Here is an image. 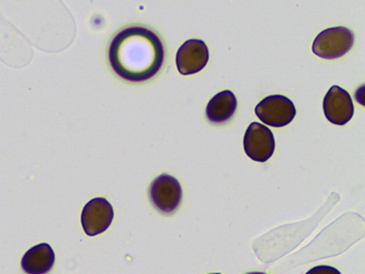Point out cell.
<instances>
[{
  "instance_id": "obj_1",
  "label": "cell",
  "mask_w": 365,
  "mask_h": 274,
  "mask_svg": "<svg viewBox=\"0 0 365 274\" xmlns=\"http://www.w3.org/2000/svg\"><path fill=\"white\" fill-rule=\"evenodd\" d=\"M165 61L163 41L150 29L130 26L114 36L109 62L116 75L130 83L150 81Z\"/></svg>"
},
{
  "instance_id": "obj_2",
  "label": "cell",
  "mask_w": 365,
  "mask_h": 274,
  "mask_svg": "<svg viewBox=\"0 0 365 274\" xmlns=\"http://www.w3.org/2000/svg\"><path fill=\"white\" fill-rule=\"evenodd\" d=\"M354 34L344 26H336L324 30L313 43V52L325 59H340L351 50Z\"/></svg>"
},
{
  "instance_id": "obj_3",
  "label": "cell",
  "mask_w": 365,
  "mask_h": 274,
  "mask_svg": "<svg viewBox=\"0 0 365 274\" xmlns=\"http://www.w3.org/2000/svg\"><path fill=\"white\" fill-rule=\"evenodd\" d=\"M255 112L261 122L272 128L289 126L297 116L294 103L282 95L264 98L259 102Z\"/></svg>"
},
{
  "instance_id": "obj_4",
  "label": "cell",
  "mask_w": 365,
  "mask_h": 274,
  "mask_svg": "<svg viewBox=\"0 0 365 274\" xmlns=\"http://www.w3.org/2000/svg\"><path fill=\"white\" fill-rule=\"evenodd\" d=\"M150 200L154 208L163 214H173L180 206L182 188L173 176L160 175L150 187Z\"/></svg>"
},
{
  "instance_id": "obj_5",
  "label": "cell",
  "mask_w": 365,
  "mask_h": 274,
  "mask_svg": "<svg viewBox=\"0 0 365 274\" xmlns=\"http://www.w3.org/2000/svg\"><path fill=\"white\" fill-rule=\"evenodd\" d=\"M244 148L247 156L258 163H266L272 157L275 141L270 128L264 124H250L245 133Z\"/></svg>"
},
{
  "instance_id": "obj_6",
  "label": "cell",
  "mask_w": 365,
  "mask_h": 274,
  "mask_svg": "<svg viewBox=\"0 0 365 274\" xmlns=\"http://www.w3.org/2000/svg\"><path fill=\"white\" fill-rule=\"evenodd\" d=\"M114 210L105 198H95L86 204L81 213V225L88 236H97L111 226Z\"/></svg>"
},
{
  "instance_id": "obj_7",
  "label": "cell",
  "mask_w": 365,
  "mask_h": 274,
  "mask_svg": "<svg viewBox=\"0 0 365 274\" xmlns=\"http://www.w3.org/2000/svg\"><path fill=\"white\" fill-rule=\"evenodd\" d=\"M326 118L334 126H344L354 114L351 96L338 86H332L324 99Z\"/></svg>"
},
{
  "instance_id": "obj_8",
  "label": "cell",
  "mask_w": 365,
  "mask_h": 274,
  "mask_svg": "<svg viewBox=\"0 0 365 274\" xmlns=\"http://www.w3.org/2000/svg\"><path fill=\"white\" fill-rule=\"evenodd\" d=\"M210 53L202 40H187L177 52L176 64L181 75L199 73L209 62Z\"/></svg>"
},
{
  "instance_id": "obj_9",
  "label": "cell",
  "mask_w": 365,
  "mask_h": 274,
  "mask_svg": "<svg viewBox=\"0 0 365 274\" xmlns=\"http://www.w3.org/2000/svg\"><path fill=\"white\" fill-rule=\"evenodd\" d=\"M55 263V253L48 243H38L24 253L22 270L26 274H48Z\"/></svg>"
},
{
  "instance_id": "obj_10",
  "label": "cell",
  "mask_w": 365,
  "mask_h": 274,
  "mask_svg": "<svg viewBox=\"0 0 365 274\" xmlns=\"http://www.w3.org/2000/svg\"><path fill=\"white\" fill-rule=\"evenodd\" d=\"M237 109V99L230 90H224L212 98L207 106V118L215 124L225 123Z\"/></svg>"
},
{
  "instance_id": "obj_11",
  "label": "cell",
  "mask_w": 365,
  "mask_h": 274,
  "mask_svg": "<svg viewBox=\"0 0 365 274\" xmlns=\"http://www.w3.org/2000/svg\"><path fill=\"white\" fill-rule=\"evenodd\" d=\"M305 274H341L336 268L330 267V265H317L313 269L306 272Z\"/></svg>"
},
{
  "instance_id": "obj_12",
  "label": "cell",
  "mask_w": 365,
  "mask_h": 274,
  "mask_svg": "<svg viewBox=\"0 0 365 274\" xmlns=\"http://www.w3.org/2000/svg\"><path fill=\"white\" fill-rule=\"evenodd\" d=\"M246 274H267V273H264V272H250V273H246Z\"/></svg>"
},
{
  "instance_id": "obj_13",
  "label": "cell",
  "mask_w": 365,
  "mask_h": 274,
  "mask_svg": "<svg viewBox=\"0 0 365 274\" xmlns=\"http://www.w3.org/2000/svg\"><path fill=\"white\" fill-rule=\"evenodd\" d=\"M210 274H222V273H210Z\"/></svg>"
}]
</instances>
